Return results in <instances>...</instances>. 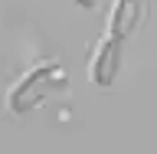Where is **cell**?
I'll return each mask as SVG.
<instances>
[{
	"instance_id": "cell-1",
	"label": "cell",
	"mask_w": 157,
	"mask_h": 154,
	"mask_svg": "<svg viewBox=\"0 0 157 154\" xmlns=\"http://www.w3.org/2000/svg\"><path fill=\"white\" fill-rule=\"evenodd\" d=\"M62 82V69L52 62V66H39L33 69L23 82H20L17 89H13V95H10V105H13V112H29V108H36L43 98L49 95V89L59 85Z\"/></svg>"
},
{
	"instance_id": "cell-2",
	"label": "cell",
	"mask_w": 157,
	"mask_h": 154,
	"mask_svg": "<svg viewBox=\"0 0 157 154\" xmlns=\"http://www.w3.org/2000/svg\"><path fill=\"white\" fill-rule=\"evenodd\" d=\"M121 69V39H105V46L98 49L95 62H92V82L95 85H111Z\"/></svg>"
},
{
	"instance_id": "cell-3",
	"label": "cell",
	"mask_w": 157,
	"mask_h": 154,
	"mask_svg": "<svg viewBox=\"0 0 157 154\" xmlns=\"http://www.w3.org/2000/svg\"><path fill=\"white\" fill-rule=\"evenodd\" d=\"M141 20V0H115V10L108 17V33L111 39H124Z\"/></svg>"
}]
</instances>
